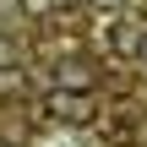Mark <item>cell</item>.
<instances>
[{
  "mask_svg": "<svg viewBox=\"0 0 147 147\" xmlns=\"http://www.w3.org/2000/svg\"><path fill=\"white\" fill-rule=\"evenodd\" d=\"M44 115H49V120H60V125H93V120H98L93 93H60V87H49Z\"/></svg>",
  "mask_w": 147,
  "mask_h": 147,
  "instance_id": "obj_1",
  "label": "cell"
},
{
  "mask_svg": "<svg viewBox=\"0 0 147 147\" xmlns=\"http://www.w3.org/2000/svg\"><path fill=\"white\" fill-rule=\"evenodd\" d=\"M55 87L60 93H93L98 87V65L82 60V55H65V60H55Z\"/></svg>",
  "mask_w": 147,
  "mask_h": 147,
  "instance_id": "obj_2",
  "label": "cell"
},
{
  "mask_svg": "<svg viewBox=\"0 0 147 147\" xmlns=\"http://www.w3.org/2000/svg\"><path fill=\"white\" fill-rule=\"evenodd\" d=\"M142 38H147L142 22H109V55L131 60V55H142Z\"/></svg>",
  "mask_w": 147,
  "mask_h": 147,
  "instance_id": "obj_3",
  "label": "cell"
},
{
  "mask_svg": "<svg viewBox=\"0 0 147 147\" xmlns=\"http://www.w3.org/2000/svg\"><path fill=\"white\" fill-rule=\"evenodd\" d=\"M22 87H27V71H22V65H0V98H5V93L16 98Z\"/></svg>",
  "mask_w": 147,
  "mask_h": 147,
  "instance_id": "obj_4",
  "label": "cell"
},
{
  "mask_svg": "<svg viewBox=\"0 0 147 147\" xmlns=\"http://www.w3.org/2000/svg\"><path fill=\"white\" fill-rule=\"evenodd\" d=\"M16 11H22V16H49L55 0H16Z\"/></svg>",
  "mask_w": 147,
  "mask_h": 147,
  "instance_id": "obj_5",
  "label": "cell"
},
{
  "mask_svg": "<svg viewBox=\"0 0 147 147\" xmlns=\"http://www.w3.org/2000/svg\"><path fill=\"white\" fill-rule=\"evenodd\" d=\"M0 65H16V44H5V38H0Z\"/></svg>",
  "mask_w": 147,
  "mask_h": 147,
  "instance_id": "obj_6",
  "label": "cell"
},
{
  "mask_svg": "<svg viewBox=\"0 0 147 147\" xmlns=\"http://www.w3.org/2000/svg\"><path fill=\"white\" fill-rule=\"evenodd\" d=\"M87 5H98V11H109V16H115V11H120L125 0H87Z\"/></svg>",
  "mask_w": 147,
  "mask_h": 147,
  "instance_id": "obj_7",
  "label": "cell"
},
{
  "mask_svg": "<svg viewBox=\"0 0 147 147\" xmlns=\"http://www.w3.org/2000/svg\"><path fill=\"white\" fill-rule=\"evenodd\" d=\"M136 60H142V65H147V38H142V55H136Z\"/></svg>",
  "mask_w": 147,
  "mask_h": 147,
  "instance_id": "obj_8",
  "label": "cell"
},
{
  "mask_svg": "<svg viewBox=\"0 0 147 147\" xmlns=\"http://www.w3.org/2000/svg\"><path fill=\"white\" fill-rule=\"evenodd\" d=\"M55 5H82V0H55Z\"/></svg>",
  "mask_w": 147,
  "mask_h": 147,
  "instance_id": "obj_9",
  "label": "cell"
}]
</instances>
